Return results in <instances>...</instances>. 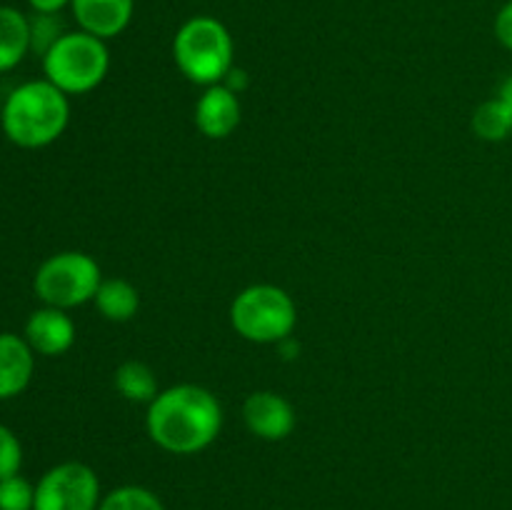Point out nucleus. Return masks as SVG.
<instances>
[{"label":"nucleus","instance_id":"obj_1","mask_svg":"<svg viewBox=\"0 0 512 510\" xmlns=\"http://www.w3.org/2000/svg\"><path fill=\"white\" fill-rule=\"evenodd\" d=\"M145 428L158 448L173 455H195L220 435L223 408L203 385H173L160 390L148 405Z\"/></svg>","mask_w":512,"mask_h":510},{"label":"nucleus","instance_id":"obj_2","mask_svg":"<svg viewBox=\"0 0 512 510\" xmlns=\"http://www.w3.org/2000/svg\"><path fill=\"white\" fill-rule=\"evenodd\" d=\"M70 120L68 95L50 80H28L5 98L0 125L5 138L25 150L55 143Z\"/></svg>","mask_w":512,"mask_h":510},{"label":"nucleus","instance_id":"obj_3","mask_svg":"<svg viewBox=\"0 0 512 510\" xmlns=\"http://www.w3.org/2000/svg\"><path fill=\"white\" fill-rule=\"evenodd\" d=\"M233 35L210 15L185 20L173 40V58L180 73L195 85H218L233 70Z\"/></svg>","mask_w":512,"mask_h":510},{"label":"nucleus","instance_id":"obj_4","mask_svg":"<svg viewBox=\"0 0 512 510\" xmlns=\"http://www.w3.org/2000/svg\"><path fill=\"white\" fill-rule=\"evenodd\" d=\"M298 323L295 300L270 283L248 285L230 305V325L240 338L258 345L283 343Z\"/></svg>","mask_w":512,"mask_h":510},{"label":"nucleus","instance_id":"obj_5","mask_svg":"<svg viewBox=\"0 0 512 510\" xmlns=\"http://www.w3.org/2000/svg\"><path fill=\"white\" fill-rule=\"evenodd\" d=\"M110 68V53L105 40L73 30L65 33L43 58L45 80L65 95H83L98 88Z\"/></svg>","mask_w":512,"mask_h":510},{"label":"nucleus","instance_id":"obj_6","mask_svg":"<svg viewBox=\"0 0 512 510\" xmlns=\"http://www.w3.org/2000/svg\"><path fill=\"white\" fill-rule=\"evenodd\" d=\"M100 283H103L100 265L88 253L63 250L40 263V268L35 270L33 290L43 305L70 310L93 300Z\"/></svg>","mask_w":512,"mask_h":510},{"label":"nucleus","instance_id":"obj_7","mask_svg":"<svg viewBox=\"0 0 512 510\" xmlns=\"http://www.w3.org/2000/svg\"><path fill=\"white\" fill-rule=\"evenodd\" d=\"M100 480L90 465L68 460L53 465L35 485L33 510H98Z\"/></svg>","mask_w":512,"mask_h":510},{"label":"nucleus","instance_id":"obj_8","mask_svg":"<svg viewBox=\"0 0 512 510\" xmlns=\"http://www.w3.org/2000/svg\"><path fill=\"white\" fill-rule=\"evenodd\" d=\"M243 420L250 433L260 440L278 443L295 430V408L290 400L273 390H255L243 403Z\"/></svg>","mask_w":512,"mask_h":510},{"label":"nucleus","instance_id":"obj_9","mask_svg":"<svg viewBox=\"0 0 512 510\" xmlns=\"http://www.w3.org/2000/svg\"><path fill=\"white\" fill-rule=\"evenodd\" d=\"M23 338L28 340L33 353L45 355V358H58L73 348L75 323L65 310L43 305L25 320Z\"/></svg>","mask_w":512,"mask_h":510},{"label":"nucleus","instance_id":"obj_10","mask_svg":"<svg viewBox=\"0 0 512 510\" xmlns=\"http://www.w3.org/2000/svg\"><path fill=\"white\" fill-rule=\"evenodd\" d=\"M240 113L243 108H240L238 93L225 88L223 83L210 85L195 105V125L205 138L223 140L233 135V130L240 125Z\"/></svg>","mask_w":512,"mask_h":510},{"label":"nucleus","instance_id":"obj_11","mask_svg":"<svg viewBox=\"0 0 512 510\" xmlns=\"http://www.w3.org/2000/svg\"><path fill=\"white\" fill-rule=\"evenodd\" d=\"M70 8L80 30L108 40L128 28L135 13V0H70Z\"/></svg>","mask_w":512,"mask_h":510},{"label":"nucleus","instance_id":"obj_12","mask_svg":"<svg viewBox=\"0 0 512 510\" xmlns=\"http://www.w3.org/2000/svg\"><path fill=\"white\" fill-rule=\"evenodd\" d=\"M35 353L23 335L0 333V400L23 393L33 380Z\"/></svg>","mask_w":512,"mask_h":510},{"label":"nucleus","instance_id":"obj_13","mask_svg":"<svg viewBox=\"0 0 512 510\" xmlns=\"http://www.w3.org/2000/svg\"><path fill=\"white\" fill-rule=\"evenodd\" d=\"M30 50L28 15L18 8L0 5V73L13 70Z\"/></svg>","mask_w":512,"mask_h":510},{"label":"nucleus","instance_id":"obj_14","mask_svg":"<svg viewBox=\"0 0 512 510\" xmlns=\"http://www.w3.org/2000/svg\"><path fill=\"white\" fill-rule=\"evenodd\" d=\"M93 300L100 315L110 323H128L140 308L138 288L125 278H103Z\"/></svg>","mask_w":512,"mask_h":510},{"label":"nucleus","instance_id":"obj_15","mask_svg":"<svg viewBox=\"0 0 512 510\" xmlns=\"http://www.w3.org/2000/svg\"><path fill=\"white\" fill-rule=\"evenodd\" d=\"M115 388L130 403H153L158 390V378H155V370L150 368L143 360H125L123 365H118L113 378Z\"/></svg>","mask_w":512,"mask_h":510},{"label":"nucleus","instance_id":"obj_16","mask_svg":"<svg viewBox=\"0 0 512 510\" xmlns=\"http://www.w3.org/2000/svg\"><path fill=\"white\" fill-rule=\"evenodd\" d=\"M470 125H473V133L478 135L480 140L500 143V140L512 135V110L500 98L485 100V103L478 105V110L473 113Z\"/></svg>","mask_w":512,"mask_h":510},{"label":"nucleus","instance_id":"obj_17","mask_svg":"<svg viewBox=\"0 0 512 510\" xmlns=\"http://www.w3.org/2000/svg\"><path fill=\"white\" fill-rule=\"evenodd\" d=\"M98 510H165L158 495L143 485H120L103 495Z\"/></svg>","mask_w":512,"mask_h":510},{"label":"nucleus","instance_id":"obj_18","mask_svg":"<svg viewBox=\"0 0 512 510\" xmlns=\"http://www.w3.org/2000/svg\"><path fill=\"white\" fill-rule=\"evenodd\" d=\"M30 23V50L40 58H45L50 48L63 38L68 30L63 28L60 13H33L28 18Z\"/></svg>","mask_w":512,"mask_h":510},{"label":"nucleus","instance_id":"obj_19","mask_svg":"<svg viewBox=\"0 0 512 510\" xmlns=\"http://www.w3.org/2000/svg\"><path fill=\"white\" fill-rule=\"evenodd\" d=\"M35 485L23 475H10L0 480V510H33Z\"/></svg>","mask_w":512,"mask_h":510},{"label":"nucleus","instance_id":"obj_20","mask_svg":"<svg viewBox=\"0 0 512 510\" xmlns=\"http://www.w3.org/2000/svg\"><path fill=\"white\" fill-rule=\"evenodd\" d=\"M20 465H23V445L8 425L0 423V480L18 475Z\"/></svg>","mask_w":512,"mask_h":510},{"label":"nucleus","instance_id":"obj_21","mask_svg":"<svg viewBox=\"0 0 512 510\" xmlns=\"http://www.w3.org/2000/svg\"><path fill=\"white\" fill-rule=\"evenodd\" d=\"M495 38L500 40V45L512 50V0L500 8L498 18H495Z\"/></svg>","mask_w":512,"mask_h":510},{"label":"nucleus","instance_id":"obj_22","mask_svg":"<svg viewBox=\"0 0 512 510\" xmlns=\"http://www.w3.org/2000/svg\"><path fill=\"white\" fill-rule=\"evenodd\" d=\"M223 85H225V88L233 90V93L240 95L245 88H248V73H245L243 68H235V65H233V70H230V73L225 75Z\"/></svg>","mask_w":512,"mask_h":510},{"label":"nucleus","instance_id":"obj_23","mask_svg":"<svg viewBox=\"0 0 512 510\" xmlns=\"http://www.w3.org/2000/svg\"><path fill=\"white\" fill-rule=\"evenodd\" d=\"M28 5L33 13H60L65 5H70V0H28Z\"/></svg>","mask_w":512,"mask_h":510},{"label":"nucleus","instance_id":"obj_24","mask_svg":"<svg viewBox=\"0 0 512 510\" xmlns=\"http://www.w3.org/2000/svg\"><path fill=\"white\" fill-rule=\"evenodd\" d=\"M498 98L503 100V103L512 110V75H508V78L503 80V85H500V95H498Z\"/></svg>","mask_w":512,"mask_h":510}]
</instances>
